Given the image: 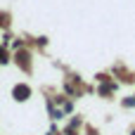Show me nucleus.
Wrapping results in <instances>:
<instances>
[{
	"instance_id": "nucleus-1",
	"label": "nucleus",
	"mask_w": 135,
	"mask_h": 135,
	"mask_svg": "<svg viewBox=\"0 0 135 135\" xmlns=\"http://www.w3.org/2000/svg\"><path fill=\"white\" fill-rule=\"evenodd\" d=\"M14 95H17V100H26L28 97V88L26 85H17L14 88Z\"/></svg>"
},
{
	"instance_id": "nucleus-2",
	"label": "nucleus",
	"mask_w": 135,
	"mask_h": 135,
	"mask_svg": "<svg viewBox=\"0 0 135 135\" xmlns=\"http://www.w3.org/2000/svg\"><path fill=\"white\" fill-rule=\"evenodd\" d=\"M2 57H5V55H2V50H0V62H5V59H2Z\"/></svg>"
}]
</instances>
